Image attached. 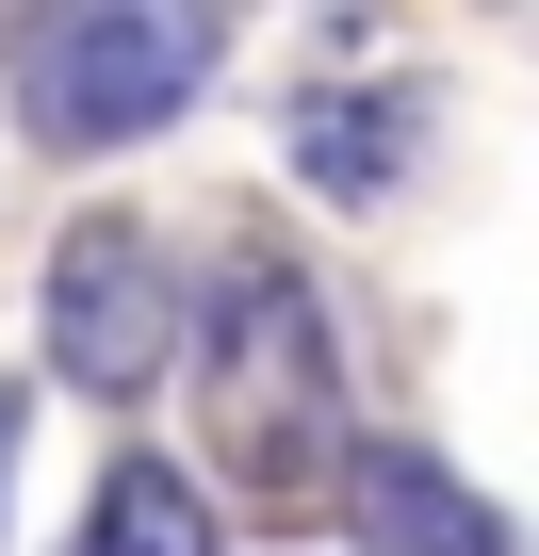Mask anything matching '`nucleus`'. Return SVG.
<instances>
[{"instance_id": "1", "label": "nucleus", "mask_w": 539, "mask_h": 556, "mask_svg": "<svg viewBox=\"0 0 539 556\" xmlns=\"http://www.w3.org/2000/svg\"><path fill=\"white\" fill-rule=\"evenodd\" d=\"M0 66H17L34 148H131V131H164L213 83V17H180V0H66Z\"/></svg>"}, {"instance_id": "2", "label": "nucleus", "mask_w": 539, "mask_h": 556, "mask_svg": "<svg viewBox=\"0 0 539 556\" xmlns=\"http://www.w3.org/2000/svg\"><path fill=\"white\" fill-rule=\"evenodd\" d=\"M213 409L261 475H295L328 442V312H311V278L295 262H229L213 278Z\"/></svg>"}, {"instance_id": "3", "label": "nucleus", "mask_w": 539, "mask_h": 556, "mask_svg": "<svg viewBox=\"0 0 539 556\" xmlns=\"http://www.w3.org/2000/svg\"><path fill=\"white\" fill-rule=\"evenodd\" d=\"M164 361H180V278H164V245L131 213H82L50 245V377L66 393H147Z\"/></svg>"}, {"instance_id": "4", "label": "nucleus", "mask_w": 539, "mask_h": 556, "mask_svg": "<svg viewBox=\"0 0 539 556\" xmlns=\"http://www.w3.org/2000/svg\"><path fill=\"white\" fill-rule=\"evenodd\" d=\"M344 523H360V556H506V507H490V491H458V475H441V458H409V442H360Z\"/></svg>"}, {"instance_id": "5", "label": "nucleus", "mask_w": 539, "mask_h": 556, "mask_svg": "<svg viewBox=\"0 0 539 556\" xmlns=\"http://www.w3.org/2000/svg\"><path fill=\"white\" fill-rule=\"evenodd\" d=\"M82 556H229V523H213V491H196L180 458H115V475H99Z\"/></svg>"}, {"instance_id": "6", "label": "nucleus", "mask_w": 539, "mask_h": 556, "mask_svg": "<svg viewBox=\"0 0 539 556\" xmlns=\"http://www.w3.org/2000/svg\"><path fill=\"white\" fill-rule=\"evenodd\" d=\"M393 131H409V115H376V99H311V115H295V180H311V197H393V164H409Z\"/></svg>"}, {"instance_id": "7", "label": "nucleus", "mask_w": 539, "mask_h": 556, "mask_svg": "<svg viewBox=\"0 0 539 556\" xmlns=\"http://www.w3.org/2000/svg\"><path fill=\"white\" fill-rule=\"evenodd\" d=\"M0 475H17V393H0Z\"/></svg>"}]
</instances>
